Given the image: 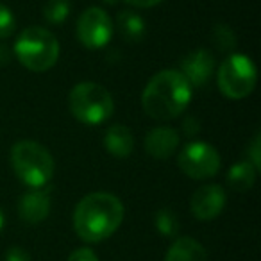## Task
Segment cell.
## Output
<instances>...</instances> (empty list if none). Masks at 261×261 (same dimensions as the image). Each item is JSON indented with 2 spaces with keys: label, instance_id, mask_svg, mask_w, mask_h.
<instances>
[{
  "label": "cell",
  "instance_id": "1",
  "mask_svg": "<svg viewBox=\"0 0 261 261\" xmlns=\"http://www.w3.org/2000/svg\"><path fill=\"white\" fill-rule=\"evenodd\" d=\"M123 213V204L116 195L104 192L90 193L73 210V231L86 243L104 242L118 231Z\"/></svg>",
  "mask_w": 261,
  "mask_h": 261
},
{
  "label": "cell",
  "instance_id": "2",
  "mask_svg": "<svg viewBox=\"0 0 261 261\" xmlns=\"http://www.w3.org/2000/svg\"><path fill=\"white\" fill-rule=\"evenodd\" d=\"M192 100V86L179 70H161L147 83L142 93L143 111L154 120H174Z\"/></svg>",
  "mask_w": 261,
  "mask_h": 261
},
{
  "label": "cell",
  "instance_id": "3",
  "mask_svg": "<svg viewBox=\"0 0 261 261\" xmlns=\"http://www.w3.org/2000/svg\"><path fill=\"white\" fill-rule=\"evenodd\" d=\"M11 167L16 177L31 190L43 188L54 177V158L41 143L20 140L11 149Z\"/></svg>",
  "mask_w": 261,
  "mask_h": 261
},
{
  "label": "cell",
  "instance_id": "4",
  "mask_svg": "<svg viewBox=\"0 0 261 261\" xmlns=\"http://www.w3.org/2000/svg\"><path fill=\"white\" fill-rule=\"evenodd\" d=\"M16 59L31 72H47L59 59V41L45 27H27L13 47Z\"/></svg>",
  "mask_w": 261,
  "mask_h": 261
},
{
  "label": "cell",
  "instance_id": "5",
  "mask_svg": "<svg viewBox=\"0 0 261 261\" xmlns=\"http://www.w3.org/2000/svg\"><path fill=\"white\" fill-rule=\"evenodd\" d=\"M68 108L75 120L86 125H100L115 113V100L102 84L79 83L68 95Z\"/></svg>",
  "mask_w": 261,
  "mask_h": 261
},
{
  "label": "cell",
  "instance_id": "6",
  "mask_svg": "<svg viewBox=\"0 0 261 261\" xmlns=\"http://www.w3.org/2000/svg\"><path fill=\"white\" fill-rule=\"evenodd\" d=\"M218 88L227 98L242 100L256 88L257 73L252 59L243 54H231L218 68Z\"/></svg>",
  "mask_w": 261,
  "mask_h": 261
},
{
  "label": "cell",
  "instance_id": "7",
  "mask_svg": "<svg viewBox=\"0 0 261 261\" xmlns=\"http://www.w3.org/2000/svg\"><path fill=\"white\" fill-rule=\"evenodd\" d=\"M179 168L190 179H210L220 170V154L207 142H192L179 152Z\"/></svg>",
  "mask_w": 261,
  "mask_h": 261
},
{
  "label": "cell",
  "instance_id": "8",
  "mask_svg": "<svg viewBox=\"0 0 261 261\" xmlns=\"http://www.w3.org/2000/svg\"><path fill=\"white\" fill-rule=\"evenodd\" d=\"M75 33L84 48L98 50L111 41L113 22L102 8H88L77 18Z\"/></svg>",
  "mask_w": 261,
  "mask_h": 261
},
{
  "label": "cell",
  "instance_id": "9",
  "mask_svg": "<svg viewBox=\"0 0 261 261\" xmlns=\"http://www.w3.org/2000/svg\"><path fill=\"white\" fill-rule=\"evenodd\" d=\"M225 192L220 185H204L197 188L190 200V207L197 220H213L225 206Z\"/></svg>",
  "mask_w": 261,
  "mask_h": 261
},
{
  "label": "cell",
  "instance_id": "10",
  "mask_svg": "<svg viewBox=\"0 0 261 261\" xmlns=\"http://www.w3.org/2000/svg\"><path fill=\"white\" fill-rule=\"evenodd\" d=\"M215 56L207 48H197L182 58L179 72L185 75L192 88H202L215 73Z\"/></svg>",
  "mask_w": 261,
  "mask_h": 261
},
{
  "label": "cell",
  "instance_id": "11",
  "mask_svg": "<svg viewBox=\"0 0 261 261\" xmlns=\"http://www.w3.org/2000/svg\"><path fill=\"white\" fill-rule=\"evenodd\" d=\"M179 133L172 127L161 125L154 127L147 133L145 140H143V147L145 152L154 160H168L175 154L179 147Z\"/></svg>",
  "mask_w": 261,
  "mask_h": 261
},
{
  "label": "cell",
  "instance_id": "12",
  "mask_svg": "<svg viewBox=\"0 0 261 261\" xmlns=\"http://www.w3.org/2000/svg\"><path fill=\"white\" fill-rule=\"evenodd\" d=\"M20 218L27 224H40L50 213V192L41 188L29 190L20 199L18 204Z\"/></svg>",
  "mask_w": 261,
  "mask_h": 261
},
{
  "label": "cell",
  "instance_id": "13",
  "mask_svg": "<svg viewBox=\"0 0 261 261\" xmlns=\"http://www.w3.org/2000/svg\"><path fill=\"white\" fill-rule=\"evenodd\" d=\"M104 147L111 156L123 160V158H129L135 150V136L127 125L115 123L106 130Z\"/></svg>",
  "mask_w": 261,
  "mask_h": 261
},
{
  "label": "cell",
  "instance_id": "14",
  "mask_svg": "<svg viewBox=\"0 0 261 261\" xmlns=\"http://www.w3.org/2000/svg\"><path fill=\"white\" fill-rule=\"evenodd\" d=\"M165 261H207V252L195 238L181 236L172 243Z\"/></svg>",
  "mask_w": 261,
  "mask_h": 261
},
{
  "label": "cell",
  "instance_id": "15",
  "mask_svg": "<svg viewBox=\"0 0 261 261\" xmlns=\"http://www.w3.org/2000/svg\"><path fill=\"white\" fill-rule=\"evenodd\" d=\"M116 27L118 33L127 43H140L145 38V22L135 11L123 9L116 16Z\"/></svg>",
  "mask_w": 261,
  "mask_h": 261
},
{
  "label": "cell",
  "instance_id": "16",
  "mask_svg": "<svg viewBox=\"0 0 261 261\" xmlns=\"http://www.w3.org/2000/svg\"><path fill=\"white\" fill-rule=\"evenodd\" d=\"M257 168L249 160L232 165L227 172V185L234 192H249L256 182Z\"/></svg>",
  "mask_w": 261,
  "mask_h": 261
},
{
  "label": "cell",
  "instance_id": "17",
  "mask_svg": "<svg viewBox=\"0 0 261 261\" xmlns=\"http://www.w3.org/2000/svg\"><path fill=\"white\" fill-rule=\"evenodd\" d=\"M154 225H156V231L161 236H167V238H175L179 234V229H181V222L175 211H172L170 207H161L154 215Z\"/></svg>",
  "mask_w": 261,
  "mask_h": 261
},
{
  "label": "cell",
  "instance_id": "18",
  "mask_svg": "<svg viewBox=\"0 0 261 261\" xmlns=\"http://www.w3.org/2000/svg\"><path fill=\"white\" fill-rule=\"evenodd\" d=\"M70 16V0H47L43 6V18L59 25Z\"/></svg>",
  "mask_w": 261,
  "mask_h": 261
},
{
  "label": "cell",
  "instance_id": "19",
  "mask_svg": "<svg viewBox=\"0 0 261 261\" xmlns=\"http://www.w3.org/2000/svg\"><path fill=\"white\" fill-rule=\"evenodd\" d=\"M211 40H213V45L220 52H231L232 48L236 47L234 31H232L229 25H225V23H218V25H215Z\"/></svg>",
  "mask_w": 261,
  "mask_h": 261
},
{
  "label": "cell",
  "instance_id": "20",
  "mask_svg": "<svg viewBox=\"0 0 261 261\" xmlns=\"http://www.w3.org/2000/svg\"><path fill=\"white\" fill-rule=\"evenodd\" d=\"M16 31V20L13 11L0 2V40H6V38L13 36Z\"/></svg>",
  "mask_w": 261,
  "mask_h": 261
},
{
  "label": "cell",
  "instance_id": "21",
  "mask_svg": "<svg viewBox=\"0 0 261 261\" xmlns=\"http://www.w3.org/2000/svg\"><path fill=\"white\" fill-rule=\"evenodd\" d=\"M249 161L259 170L261 168V135L257 133L249 145Z\"/></svg>",
  "mask_w": 261,
  "mask_h": 261
},
{
  "label": "cell",
  "instance_id": "22",
  "mask_svg": "<svg viewBox=\"0 0 261 261\" xmlns=\"http://www.w3.org/2000/svg\"><path fill=\"white\" fill-rule=\"evenodd\" d=\"M66 261H98V256L90 247H79L70 254Z\"/></svg>",
  "mask_w": 261,
  "mask_h": 261
},
{
  "label": "cell",
  "instance_id": "23",
  "mask_svg": "<svg viewBox=\"0 0 261 261\" xmlns=\"http://www.w3.org/2000/svg\"><path fill=\"white\" fill-rule=\"evenodd\" d=\"M4 261H31V256L23 247L20 245H13L6 250L4 254Z\"/></svg>",
  "mask_w": 261,
  "mask_h": 261
},
{
  "label": "cell",
  "instance_id": "24",
  "mask_svg": "<svg viewBox=\"0 0 261 261\" xmlns=\"http://www.w3.org/2000/svg\"><path fill=\"white\" fill-rule=\"evenodd\" d=\"M182 130H185L186 136H195L200 130L199 120H197L195 116H188V118L185 120V123H182Z\"/></svg>",
  "mask_w": 261,
  "mask_h": 261
},
{
  "label": "cell",
  "instance_id": "25",
  "mask_svg": "<svg viewBox=\"0 0 261 261\" xmlns=\"http://www.w3.org/2000/svg\"><path fill=\"white\" fill-rule=\"evenodd\" d=\"M123 2H127V4H130V6H135V8L147 9V8H154V6L161 4L163 0H123Z\"/></svg>",
  "mask_w": 261,
  "mask_h": 261
},
{
  "label": "cell",
  "instance_id": "26",
  "mask_svg": "<svg viewBox=\"0 0 261 261\" xmlns=\"http://www.w3.org/2000/svg\"><path fill=\"white\" fill-rule=\"evenodd\" d=\"M9 59H11V50L6 45H0V66L8 65Z\"/></svg>",
  "mask_w": 261,
  "mask_h": 261
},
{
  "label": "cell",
  "instance_id": "27",
  "mask_svg": "<svg viewBox=\"0 0 261 261\" xmlns=\"http://www.w3.org/2000/svg\"><path fill=\"white\" fill-rule=\"evenodd\" d=\"M4 224H6V217H4V211L0 210V231L4 229Z\"/></svg>",
  "mask_w": 261,
  "mask_h": 261
},
{
  "label": "cell",
  "instance_id": "28",
  "mask_svg": "<svg viewBox=\"0 0 261 261\" xmlns=\"http://www.w3.org/2000/svg\"><path fill=\"white\" fill-rule=\"evenodd\" d=\"M106 2H108V4H115L116 0H106Z\"/></svg>",
  "mask_w": 261,
  "mask_h": 261
}]
</instances>
